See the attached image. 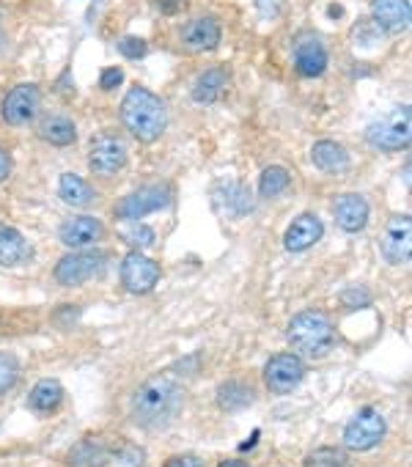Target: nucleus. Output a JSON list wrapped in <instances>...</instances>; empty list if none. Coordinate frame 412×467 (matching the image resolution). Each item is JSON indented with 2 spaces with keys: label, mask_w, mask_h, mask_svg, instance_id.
<instances>
[{
  "label": "nucleus",
  "mask_w": 412,
  "mask_h": 467,
  "mask_svg": "<svg viewBox=\"0 0 412 467\" xmlns=\"http://www.w3.org/2000/svg\"><path fill=\"white\" fill-rule=\"evenodd\" d=\"M184 404V388L170 374H154L143 385L135 388L129 399L132 420L146 431H162Z\"/></svg>",
  "instance_id": "obj_1"
},
{
  "label": "nucleus",
  "mask_w": 412,
  "mask_h": 467,
  "mask_svg": "<svg viewBox=\"0 0 412 467\" xmlns=\"http://www.w3.org/2000/svg\"><path fill=\"white\" fill-rule=\"evenodd\" d=\"M121 121L129 130V135H135L143 143H154L165 132L168 113L157 94L135 86L127 91V97L121 102Z\"/></svg>",
  "instance_id": "obj_2"
},
{
  "label": "nucleus",
  "mask_w": 412,
  "mask_h": 467,
  "mask_svg": "<svg viewBox=\"0 0 412 467\" xmlns=\"http://www.w3.org/2000/svg\"><path fill=\"white\" fill-rule=\"evenodd\" d=\"M286 338L294 352L305 358H324L335 344L333 322L324 311H300L292 317Z\"/></svg>",
  "instance_id": "obj_3"
},
{
  "label": "nucleus",
  "mask_w": 412,
  "mask_h": 467,
  "mask_svg": "<svg viewBox=\"0 0 412 467\" xmlns=\"http://www.w3.org/2000/svg\"><path fill=\"white\" fill-rule=\"evenodd\" d=\"M409 108L401 105V108H393L385 119L374 121L368 130H366V140L368 146L379 149V151H398V149H407L409 146V135H412V127H409Z\"/></svg>",
  "instance_id": "obj_4"
},
{
  "label": "nucleus",
  "mask_w": 412,
  "mask_h": 467,
  "mask_svg": "<svg viewBox=\"0 0 412 467\" xmlns=\"http://www.w3.org/2000/svg\"><path fill=\"white\" fill-rule=\"evenodd\" d=\"M170 187L168 184H149V187H140L129 195H124L121 201H116L113 206V214L118 220H140L146 214H154L160 209H165L170 203Z\"/></svg>",
  "instance_id": "obj_5"
},
{
  "label": "nucleus",
  "mask_w": 412,
  "mask_h": 467,
  "mask_svg": "<svg viewBox=\"0 0 412 467\" xmlns=\"http://www.w3.org/2000/svg\"><path fill=\"white\" fill-rule=\"evenodd\" d=\"M108 265V256L102 251H80V254H69L56 265V281L61 286H83L91 278L102 275Z\"/></svg>",
  "instance_id": "obj_6"
},
{
  "label": "nucleus",
  "mask_w": 412,
  "mask_h": 467,
  "mask_svg": "<svg viewBox=\"0 0 412 467\" xmlns=\"http://www.w3.org/2000/svg\"><path fill=\"white\" fill-rule=\"evenodd\" d=\"M385 429H387L385 426V418L374 407H363L346 423V429H344V445L349 451H371L374 445L382 442Z\"/></svg>",
  "instance_id": "obj_7"
},
{
  "label": "nucleus",
  "mask_w": 412,
  "mask_h": 467,
  "mask_svg": "<svg viewBox=\"0 0 412 467\" xmlns=\"http://www.w3.org/2000/svg\"><path fill=\"white\" fill-rule=\"evenodd\" d=\"M124 162H127V146H124L121 138L105 132V135H97V138L91 140L88 165H91V171H94L97 176L110 179V176H116V173L124 168Z\"/></svg>",
  "instance_id": "obj_8"
},
{
  "label": "nucleus",
  "mask_w": 412,
  "mask_h": 467,
  "mask_svg": "<svg viewBox=\"0 0 412 467\" xmlns=\"http://www.w3.org/2000/svg\"><path fill=\"white\" fill-rule=\"evenodd\" d=\"M305 377V366L292 352H278L264 366V382L273 393H292Z\"/></svg>",
  "instance_id": "obj_9"
},
{
  "label": "nucleus",
  "mask_w": 412,
  "mask_h": 467,
  "mask_svg": "<svg viewBox=\"0 0 412 467\" xmlns=\"http://www.w3.org/2000/svg\"><path fill=\"white\" fill-rule=\"evenodd\" d=\"M39 105H42V91L39 86L34 83H26V86H17L6 94V102H4V121L12 124V127H26L36 119L39 113Z\"/></svg>",
  "instance_id": "obj_10"
},
{
  "label": "nucleus",
  "mask_w": 412,
  "mask_h": 467,
  "mask_svg": "<svg viewBox=\"0 0 412 467\" xmlns=\"http://www.w3.org/2000/svg\"><path fill=\"white\" fill-rule=\"evenodd\" d=\"M160 275H162L160 265L151 262L149 256L138 254V251H132V254L121 262V284H124V289L132 292V295H146V292H151V289L157 286Z\"/></svg>",
  "instance_id": "obj_11"
},
{
  "label": "nucleus",
  "mask_w": 412,
  "mask_h": 467,
  "mask_svg": "<svg viewBox=\"0 0 412 467\" xmlns=\"http://www.w3.org/2000/svg\"><path fill=\"white\" fill-rule=\"evenodd\" d=\"M409 251H412V217L398 214L387 223L382 234V256L387 265H404L409 262Z\"/></svg>",
  "instance_id": "obj_12"
},
{
  "label": "nucleus",
  "mask_w": 412,
  "mask_h": 467,
  "mask_svg": "<svg viewBox=\"0 0 412 467\" xmlns=\"http://www.w3.org/2000/svg\"><path fill=\"white\" fill-rule=\"evenodd\" d=\"M58 237L69 248H88V245H94V243H99L105 237V225L97 217L77 214V217H69V220L61 223Z\"/></svg>",
  "instance_id": "obj_13"
},
{
  "label": "nucleus",
  "mask_w": 412,
  "mask_h": 467,
  "mask_svg": "<svg viewBox=\"0 0 412 467\" xmlns=\"http://www.w3.org/2000/svg\"><path fill=\"white\" fill-rule=\"evenodd\" d=\"M221 23L215 17H198V20H190L181 31H179V39L187 50L192 53H201V50H215L221 45Z\"/></svg>",
  "instance_id": "obj_14"
},
{
  "label": "nucleus",
  "mask_w": 412,
  "mask_h": 467,
  "mask_svg": "<svg viewBox=\"0 0 412 467\" xmlns=\"http://www.w3.org/2000/svg\"><path fill=\"white\" fill-rule=\"evenodd\" d=\"M294 64L303 78H319L327 69V50L316 34H303L294 45Z\"/></svg>",
  "instance_id": "obj_15"
},
{
  "label": "nucleus",
  "mask_w": 412,
  "mask_h": 467,
  "mask_svg": "<svg viewBox=\"0 0 412 467\" xmlns=\"http://www.w3.org/2000/svg\"><path fill=\"white\" fill-rule=\"evenodd\" d=\"M322 231H324V228H322V220H319L316 214L305 212V214H300V217L286 228L283 245H286V251H292V254H303V251H308L311 245L319 243Z\"/></svg>",
  "instance_id": "obj_16"
},
{
  "label": "nucleus",
  "mask_w": 412,
  "mask_h": 467,
  "mask_svg": "<svg viewBox=\"0 0 412 467\" xmlns=\"http://www.w3.org/2000/svg\"><path fill=\"white\" fill-rule=\"evenodd\" d=\"M333 214H335V223L344 231L355 234V231H360L368 223V203H366L363 195H352V192L349 195H338L335 203H333Z\"/></svg>",
  "instance_id": "obj_17"
},
{
  "label": "nucleus",
  "mask_w": 412,
  "mask_h": 467,
  "mask_svg": "<svg viewBox=\"0 0 412 467\" xmlns=\"http://www.w3.org/2000/svg\"><path fill=\"white\" fill-rule=\"evenodd\" d=\"M371 15L376 26H382L390 34L409 28V0H374Z\"/></svg>",
  "instance_id": "obj_18"
},
{
  "label": "nucleus",
  "mask_w": 412,
  "mask_h": 467,
  "mask_svg": "<svg viewBox=\"0 0 412 467\" xmlns=\"http://www.w3.org/2000/svg\"><path fill=\"white\" fill-rule=\"evenodd\" d=\"M226 83H229V69H226V67L203 69V72L198 75L195 86H192V99H195L198 105H212V102L223 94Z\"/></svg>",
  "instance_id": "obj_19"
},
{
  "label": "nucleus",
  "mask_w": 412,
  "mask_h": 467,
  "mask_svg": "<svg viewBox=\"0 0 412 467\" xmlns=\"http://www.w3.org/2000/svg\"><path fill=\"white\" fill-rule=\"evenodd\" d=\"M31 256V245L26 243V237L12 228L0 223V267H15L23 265Z\"/></svg>",
  "instance_id": "obj_20"
},
{
  "label": "nucleus",
  "mask_w": 412,
  "mask_h": 467,
  "mask_svg": "<svg viewBox=\"0 0 412 467\" xmlns=\"http://www.w3.org/2000/svg\"><path fill=\"white\" fill-rule=\"evenodd\" d=\"M311 160L324 173H344L349 168V151L335 140H319L311 149Z\"/></svg>",
  "instance_id": "obj_21"
},
{
  "label": "nucleus",
  "mask_w": 412,
  "mask_h": 467,
  "mask_svg": "<svg viewBox=\"0 0 412 467\" xmlns=\"http://www.w3.org/2000/svg\"><path fill=\"white\" fill-rule=\"evenodd\" d=\"M215 203L226 214H248L253 209V198L240 182H226L221 190H215Z\"/></svg>",
  "instance_id": "obj_22"
},
{
  "label": "nucleus",
  "mask_w": 412,
  "mask_h": 467,
  "mask_svg": "<svg viewBox=\"0 0 412 467\" xmlns=\"http://www.w3.org/2000/svg\"><path fill=\"white\" fill-rule=\"evenodd\" d=\"M61 401H64V388H61L58 379H42V382H36L34 390H31V396H28L31 410H36L42 415L56 412L61 407Z\"/></svg>",
  "instance_id": "obj_23"
},
{
  "label": "nucleus",
  "mask_w": 412,
  "mask_h": 467,
  "mask_svg": "<svg viewBox=\"0 0 412 467\" xmlns=\"http://www.w3.org/2000/svg\"><path fill=\"white\" fill-rule=\"evenodd\" d=\"M110 451L102 445V440H80L69 451V464L72 467H102L108 462Z\"/></svg>",
  "instance_id": "obj_24"
},
{
  "label": "nucleus",
  "mask_w": 412,
  "mask_h": 467,
  "mask_svg": "<svg viewBox=\"0 0 412 467\" xmlns=\"http://www.w3.org/2000/svg\"><path fill=\"white\" fill-rule=\"evenodd\" d=\"M253 399H256V396H253L251 385H245V382H240V379L223 382L221 390H218V401H221V407L229 410V412L248 410V407L253 404Z\"/></svg>",
  "instance_id": "obj_25"
},
{
  "label": "nucleus",
  "mask_w": 412,
  "mask_h": 467,
  "mask_svg": "<svg viewBox=\"0 0 412 467\" xmlns=\"http://www.w3.org/2000/svg\"><path fill=\"white\" fill-rule=\"evenodd\" d=\"M39 135H42V140H47L53 146H69L77 138V130L67 116H47L39 124Z\"/></svg>",
  "instance_id": "obj_26"
},
{
  "label": "nucleus",
  "mask_w": 412,
  "mask_h": 467,
  "mask_svg": "<svg viewBox=\"0 0 412 467\" xmlns=\"http://www.w3.org/2000/svg\"><path fill=\"white\" fill-rule=\"evenodd\" d=\"M58 195H61L67 203H72V206H86V203H91L94 190H91V184H88L83 176H77V173H64V176L58 179Z\"/></svg>",
  "instance_id": "obj_27"
},
{
  "label": "nucleus",
  "mask_w": 412,
  "mask_h": 467,
  "mask_svg": "<svg viewBox=\"0 0 412 467\" xmlns=\"http://www.w3.org/2000/svg\"><path fill=\"white\" fill-rule=\"evenodd\" d=\"M289 184H292L289 171L281 168V165H273V168H267V171L262 173V179H259V192H262L264 198H278L281 192L289 190Z\"/></svg>",
  "instance_id": "obj_28"
},
{
  "label": "nucleus",
  "mask_w": 412,
  "mask_h": 467,
  "mask_svg": "<svg viewBox=\"0 0 412 467\" xmlns=\"http://www.w3.org/2000/svg\"><path fill=\"white\" fill-rule=\"evenodd\" d=\"M20 379V363L15 355L9 352H0V396L9 393Z\"/></svg>",
  "instance_id": "obj_29"
},
{
  "label": "nucleus",
  "mask_w": 412,
  "mask_h": 467,
  "mask_svg": "<svg viewBox=\"0 0 412 467\" xmlns=\"http://www.w3.org/2000/svg\"><path fill=\"white\" fill-rule=\"evenodd\" d=\"M305 467H346V456L335 448H319L308 456Z\"/></svg>",
  "instance_id": "obj_30"
},
{
  "label": "nucleus",
  "mask_w": 412,
  "mask_h": 467,
  "mask_svg": "<svg viewBox=\"0 0 412 467\" xmlns=\"http://www.w3.org/2000/svg\"><path fill=\"white\" fill-rule=\"evenodd\" d=\"M118 53H121L124 58H129V61H140V58L149 53V47H146V42H143V39H138V36H121V42H118Z\"/></svg>",
  "instance_id": "obj_31"
},
{
  "label": "nucleus",
  "mask_w": 412,
  "mask_h": 467,
  "mask_svg": "<svg viewBox=\"0 0 412 467\" xmlns=\"http://www.w3.org/2000/svg\"><path fill=\"white\" fill-rule=\"evenodd\" d=\"M124 240H127L129 245H135V248H146V245L154 243V231H151L149 225H138V228H132V231L124 234Z\"/></svg>",
  "instance_id": "obj_32"
},
{
  "label": "nucleus",
  "mask_w": 412,
  "mask_h": 467,
  "mask_svg": "<svg viewBox=\"0 0 412 467\" xmlns=\"http://www.w3.org/2000/svg\"><path fill=\"white\" fill-rule=\"evenodd\" d=\"M121 80H124V72L116 69V67H108V69H102V75H99V86H102L105 91H113L116 86H121Z\"/></svg>",
  "instance_id": "obj_33"
},
{
  "label": "nucleus",
  "mask_w": 412,
  "mask_h": 467,
  "mask_svg": "<svg viewBox=\"0 0 412 467\" xmlns=\"http://www.w3.org/2000/svg\"><path fill=\"white\" fill-rule=\"evenodd\" d=\"M162 467H203V462L195 453H176L170 456Z\"/></svg>",
  "instance_id": "obj_34"
},
{
  "label": "nucleus",
  "mask_w": 412,
  "mask_h": 467,
  "mask_svg": "<svg viewBox=\"0 0 412 467\" xmlns=\"http://www.w3.org/2000/svg\"><path fill=\"white\" fill-rule=\"evenodd\" d=\"M344 306L355 308V306H366L368 303V292L366 289H352V292H344Z\"/></svg>",
  "instance_id": "obj_35"
},
{
  "label": "nucleus",
  "mask_w": 412,
  "mask_h": 467,
  "mask_svg": "<svg viewBox=\"0 0 412 467\" xmlns=\"http://www.w3.org/2000/svg\"><path fill=\"white\" fill-rule=\"evenodd\" d=\"M12 173V154L0 149V182H6Z\"/></svg>",
  "instance_id": "obj_36"
},
{
  "label": "nucleus",
  "mask_w": 412,
  "mask_h": 467,
  "mask_svg": "<svg viewBox=\"0 0 412 467\" xmlns=\"http://www.w3.org/2000/svg\"><path fill=\"white\" fill-rule=\"evenodd\" d=\"M218 467H248L245 462H240V459H226V462H221Z\"/></svg>",
  "instance_id": "obj_37"
},
{
  "label": "nucleus",
  "mask_w": 412,
  "mask_h": 467,
  "mask_svg": "<svg viewBox=\"0 0 412 467\" xmlns=\"http://www.w3.org/2000/svg\"><path fill=\"white\" fill-rule=\"evenodd\" d=\"M341 15H344L341 6H330V17H341Z\"/></svg>",
  "instance_id": "obj_38"
}]
</instances>
